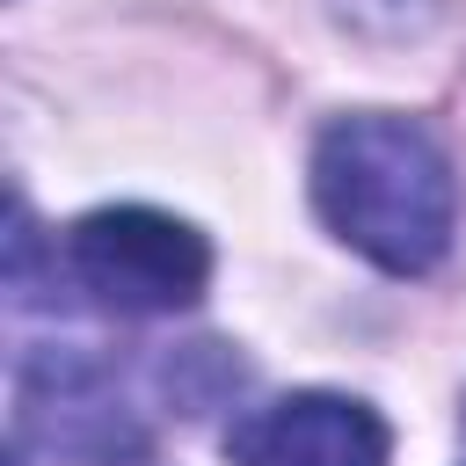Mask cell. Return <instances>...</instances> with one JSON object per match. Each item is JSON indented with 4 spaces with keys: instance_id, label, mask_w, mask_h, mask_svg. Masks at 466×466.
<instances>
[{
    "instance_id": "obj_1",
    "label": "cell",
    "mask_w": 466,
    "mask_h": 466,
    "mask_svg": "<svg viewBox=\"0 0 466 466\" xmlns=\"http://www.w3.org/2000/svg\"><path fill=\"white\" fill-rule=\"evenodd\" d=\"M313 211L386 277H422L451 255L459 175L430 124L393 109H350L313 138Z\"/></svg>"
},
{
    "instance_id": "obj_2",
    "label": "cell",
    "mask_w": 466,
    "mask_h": 466,
    "mask_svg": "<svg viewBox=\"0 0 466 466\" xmlns=\"http://www.w3.org/2000/svg\"><path fill=\"white\" fill-rule=\"evenodd\" d=\"M66 277L109 313H182L211 284V240L153 204H102L66 233Z\"/></svg>"
},
{
    "instance_id": "obj_3",
    "label": "cell",
    "mask_w": 466,
    "mask_h": 466,
    "mask_svg": "<svg viewBox=\"0 0 466 466\" xmlns=\"http://www.w3.org/2000/svg\"><path fill=\"white\" fill-rule=\"evenodd\" d=\"M15 430L66 466H138L153 444V422L116 364L80 342H44L15 364Z\"/></svg>"
},
{
    "instance_id": "obj_4",
    "label": "cell",
    "mask_w": 466,
    "mask_h": 466,
    "mask_svg": "<svg viewBox=\"0 0 466 466\" xmlns=\"http://www.w3.org/2000/svg\"><path fill=\"white\" fill-rule=\"evenodd\" d=\"M393 437L386 415L357 393H277L262 408H248L226 430V459L233 466H386Z\"/></svg>"
},
{
    "instance_id": "obj_5",
    "label": "cell",
    "mask_w": 466,
    "mask_h": 466,
    "mask_svg": "<svg viewBox=\"0 0 466 466\" xmlns=\"http://www.w3.org/2000/svg\"><path fill=\"white\" fill-rule=\"evenodd\" d=\"M328 15L357 44H422L451 15V0H328Z\"/></svg>"
},
{
    "instance_id": "obj_6",
    "label": "cell",
    "mask_w": 466,
    "mask_h": 466,
    "mask_svg": "<svg viewBox=\"0 0 466 466\" xmlns=\"http://www.w3.org/2000/svg\"><path fill=\"white\" fill-rule=\"evenodd\" d=\"M7 466H29V459H22V451H15V459H7Z\"/></svg>"
}]
</instances>
